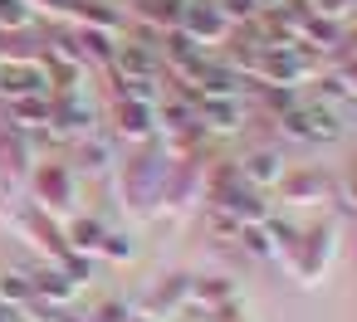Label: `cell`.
<instances>
[{
  "label": "cell",
  "instance_id": "6da1fadb",
  "mask_svg": "<svg viewBox=\"0 0 357 322\" xmlns=\"http://www.w3.org/2000/svg\"><path fill=\"white\" fill-rule=\"evenodd\" d=\"M167 171H172V156H167L162 137H157V142L132 147V152H128V161L118 166V191H123V205H128L132 215L152 220V215H157V205H162Z\"/></svg>",
  "mask_w": 357,
  "mask_h": 322
},
{
  "label": "cell",
  "instance_id": "7a4b0ae2",
  "mask_svg": "<svg viewBox=\"0 0 357 322\" xmlns=\"http://www.w3.org/2000/svg\"><path fill=\"white\" fill-rule=\"evenodd\" d=\"M333 259H337V225H328V220L303 225V230H298V239H294V249L284 254L289 278H294L298 288L323 283V273L333 268Z\"/></svg>",
  "mask_w": 357,
  "mask_h": 322
},
{
  "label": "cell",
  "instance_id": "3957f363",
  "mask_svg": "<svg viewBox=\"0 0 357 322\" xmlns=\"http://www.w3.org/2000/svg\"><path fill=\"white\" fill-rule=\"evenodd\" d=\"M206 171H211L206 156H181V161H172L157 215H162V220H186L196 205H206Z\"/></svg>",
  "mask_w": 357,
  "mask_h": 322
},
{
  "label": "cell",
  "instance_id": "277c9868",
  "mask_svg": "<svg viewBox=\"0 0 357 322\" xmlns=\"http://www.w3.org/2000/svg\"><path fill=\"white\" fill-rule=\"evenodd\" d=\"M25 186H30V205H40L45 215H64L79 195V171L69 161H35Z\"/></svg>",
  "mask_w": 357,
  "mask_h": 322
},
{
  "label": "cell",
  "instance_id": "5b68a950",
  "mask_svg": "<svg viewBox=\"0 0 357 322\" xmlns=\"http://www.w3.org/2000/svg\"><path fill=\"white\" fill-rule=\"evenodd\" d=\"M279 132L289 142H298V147H328V142L342 137V122H337V113L328 103H298V108H289L279 118Z\"/></svg>",
  "mask_w": 357,
  "mask_h": 322
},
{
  "label": "cell",
  "instance_id": "8992f818",
  "mask_svg": "<svg viewBox=\"0 0 357 322\" xmlns=\"http://www.w3.org/2000/svg\"><path fill=\"white\" fill-rule=\"evenodd\" d=\"M108 137L113 142H128V147H142V142H157L162 137V122H157V103H132V98H113L108 108Z\"/></svg>",
  "mask_w": 357,
  "mask_h": 322
},
{
  "label": "cell",
  "instance_id": "52a82bcc",
  "mask_svg": "<svg viewBox=\"0 0 357 322\" xmlns=\"http://www.w3.org/2000/svg\"><path fill=\"white\" fill-rule=\"evenodd\" d=\"M191 45H201L206 54L211 49H220L230 35H235V25L225 20V10H220V0H186V10H181V25H176Z\"/></svg>",
  "mask_w": 357,
  "mask_h": 322
},
{
  "label": "cell",
  "instance_id": "ba28073f",
  "mask_svg": "<svg viewBox=\"0 0 357 322\" xmlns=\"http://www.w3.org/2000/svg\"><path fill=\"white\" fill-rule=\"evenodd\" d=\"M35 166V137L0 122V191H20Z\"/></svg>",
  "mask_w": 357,
  "mask_h": 322
},
{
  "label": "cell",
  "instance_id": "9c48e42d",
  "mask_svg": "<svg viewBox=\"0 0 357 322\" xmlns=\"http://www.w3.org/2000/svg\"><path fill=\"white\" fill-rule=\"evenodd\" d=\"M284 205H328L333 200V176L323 166H289L274 186Z\"/></svg>",
  "mask_w": 357,
  "mask_h": 322
},
{
  "label": "cell",
  "instance_id": "30bf717a",
  "mask_svg": "<svg viewBox=\"0 0 357 322\" xmlns=\"http://www.w3.org/2000/svg\"><path fill=\"white\" fill-rule=\"evenodd\" d=\"M245 98H215V93H196V127L206 137H230L245 127Z\"/></svg>",
  "mask_w": 357,
  "mask_h": 322
},
{
  "label": "cell",
  "instance_id": "8fae6325",
  "mask_svg": "<svg viewBox=\"0 0 357 322\" xmlns=\"http://www.w3.org/2000/svg\"><path fill=\"white\" fill-rule=\"evenodd\" d=\"M54 98V113H50V132L54 137H89V132H98V122H93V108H89V98L84 93H50Z\"/></svg>",
  "mask_w": 357,
  "mask_h": 322
},
{
  "label": "cell",
  "instance_id": "7c38bea8",
  "mask_svg": "<svg viewBox=\"0 0 357 322\" xmlns=\"http://www.w3.org/2000/svg\"><path fill=\"white\" fill-rule=\"evenodd\" d=\"M235 166H240V176H245L255 191H274V186H279V176L289 171V166H284V152H279L274 142L250 147L245 156H235Z\"/></svg>",
  "mask_w": 357,
  "mask_h": 322
},
{
  "label": "cell",
  "instance_id": "4fadbf2b",
  "mask_svg": "<svg viewBox=\"0 0 357 322\" xmlns=\"http://www.w3.org/2000/svg\"><path fill=\"white\" fill-rule=\"evenodd\" d=\"M10 220H15V230H20L30 244H40L50 259H59V254L69 249V244H64V225H54V215H45L40 205H20Z\"/></svg>",
  "mask_w": 357,
  "mask_h": 322
},
{
  "label": "cell",
  "instance_id": "5bb4252c",
  "mask_svg": "<svg viewBox=\"0 0 357 322\" xmlns=\"http://www.w3.org/2000/svg\"><path fill=\"white\" fill-rule=\"evenodd\" d=\"M113 79H157V69H162V54H157V45H142V40H118V49H113Z\"/></svg>",
  "mask_w": 357,
  "mask_h": 322
},
{
  "label": "cell",
  "instance_id": "9a60e30c",
  "mask_svg": "<svg viewBox=\"0 0 357 322\" xmlns=\"http://www.w3.org/2000/svg\"><path fill=\"white\" fill-rule=\"evenodd\" d=\"M50 93V74L45 64H0V98L15 103V98H40Z\"/></svg>",
  "mask_w": 357,
  "mask_h": 322
},
{
  "label": "cell",
  "instance_id": "2e32d148",
  "mask_svg": "<svg viewBox=\"0 0 357 322\" xmlns=\"http://www.w3.org/2000/svg\"><path fill=\"white\" fill-rule=\"evenodd\" d=\"M113 161H118V152H113V137L108 132H89V137H79L74 142V171H84V176H108L113 171Z\"/></svg>",
  "mask_w": 357,
  "mask_h": 322
},
{
  "label": "cell",
  "instance_id": "e0dca14e",
  "mask_svg": "<svg viewBox=\"0 0 357 322\" xmlns=\"http://www.w3.org/2000/svg\"><path fill=\"white\" fill-rule=\"evenodd\" d=\"M191 307V273H172L147 293V317H181Z\"/></svg>",
  "mask_w": 357,
  "mask_h": 322
},
{
  "label": "cell",
  "instance_id": "ac0fdd59",
  "mask_svg": "<svg viewBox=\"0 0 357 322\" xmlns=\"http://www.w3.org/2000/svg\"><path fill=\"white\" fill-rule=\"evenodd\" d=\"M30 283H35V303H45V307H64V303H74V293H79V283H74L59 264L30 273Z\"/></svg>",
  "mask_w": 357,
  "mask_h": 322
},
{
  "label": "cell",
  "instance_id": "d6986e66",
  "mask_svg": "<svg viewBox=\"0 0 357 322\" xmlns=\"http://www.w3.org/2000/svg\"><path fill=\"white\" fill-rule=\"evenodd\" d=\"M181 10H186V0H137L132 6L137 25H147L152 35H172L181 25Z\"/></svg>",
  "mask_w": 357,
  "mask_h": 322
},
{
  "label": "cell",
  "instance_id": "ffe728a7",
  "mask_svg": "<svg viewBox=\"0 0 357 322\" xmlns=\"http://www.w3.org/2000/svg\"><path fill=\"white\" fill-rule=\"evenodd\" d=\"M64 20H74V25H84V30H108V35L123 30V15L108 10L103 0H69V6H64Z\"/></svg>",
  "mask_w": 357,
  "mask_h": 322
},
{
  "label": "cell",
  "instance_id": "44dd1931",
  "mask_svg": "<svg viewBox=\"0 0 357 322\" xmlns=\"http://www.w3.org/2000/svg\"><path fill=\"white\" fill-rule=\"evenodd\" d=\"M50 113H54V98L50 93H40V98H15L10 103V127H20V132H50Z\"/></svg>",
  "mask_w": 357,
  "mask_h": 322
},
{
  "label": "cell",
  "instance_id": "7402d4cb",
  "mask_svg": "<svg viewBox=\"0 0 357 322\" xmlns=\"http://www.w3.org/2000/svg\"><path fill=\"white\" fill-rule=\"evenodd\" d=\"M103 234H108V225H103L98 215H74V220L64 225V244H69L74 254H93V259H98Z\"/></svg>",
  "mask_w": 357,
  "mask_h": 322
},
{
  "label": "cell",
  "instance_id": "603a6c76",
  "mask_svg": "<svg viewBox=\"0 0 357 322\" xmlns=\"http://www.w3.org/2000/svg\"><path fill=\"white\" fill-rule=\"evenodd\" d=\"M230 303H235V283L230 278H196L191 273V307H206V317H211V312H220Z\"/></svg>",
  "mask_w": 357,
  "mask_h": 322
},
{
  "label": "cell",
  "instance_id": "cb8c5ba5",
  "mask_svg": "<svg viewBox=\"0 0 357 322\" xmlns=\"http://www.w3.org/2000/svg\"><path fill=\"white\" fill-rule=\"evenodd\" d=\"M35 303V283H30V273H20V268H6L0 273V307H10V312H25Z\"/></svg>",
  "mask_w": 357,
  "mask_h": 322
},
{
  "label": "cell",
  "instance_id": "d4e9b609",
  "mask_svg": "<svg viewBox=\"0 0 357 322\" xmlns=\"http://www.w3.org/2000/svg\"><path fill=\"white\" fill-rule=\"evenodd\" d=\"M98 259H108V264H132V259H137V234L108 225V234H103V244H98Z\"/></svg>",
  "mask_w": 357,
  "mask_h": 322
},
{
  "label": "cell",
  "instance_id": "484cf974",
  "mask_svg": "<svg viewBox=\"0 0 357 322\" xmlns=\"http://www.w3.org/2000/svg\"><path fill=\"white\" fill-rule=\"evenodd\" d=\"M235 244H240V254L255 259V264H269V259H274V244H269L264 225H240V230H235Z\"/></svg>",
  "mask_w": 357,
  "mask_h": 322
},
{
  "label": "cell",
  "instance_id": "4316f807",
  "mask_svg": "<svg viewBox=\"0 0 357 322\" xmlns=\"http://www.w3.org/2000/svg\"><path fill=\"white\" fill-rule=\"evenodd\" d=\"M30 25H35L30 0H0V30H30Z\"/></svg>",
  "mask_w": 357,
  "mask_h": 322
},
{
  "label": "cell",
  "instance_id": "83f0119b",
  "mask_svg": "<svg viewBox=\"0 0 357 322\" xmlns=\"http://www.w3.org/2000/svg\"><path fill=\"white\" fill-rule=\"evenodd\" d=\"M220 10H225V20L240 30V25H255V20H259V0H220Z\"/></svg>",
  "mask_w": 357,
  "mask_h": 322
},
{
  "label": "cell",
  "instance_id": "f1b7e54d",
  "mask_svg": "<svg viewBox=\"0 0 357 322\" xmlns=\"http://www.w3.org/2000/svg\"><path fill=\"white\" fill-rule=\"evenodd\" d=\"M333 200H342V205L357 215V166H352V171H342V176L333 181Z\"/></svg>",
  "mask_w": 357,
  "mask_h": 322
},
{
  "label": "cell",
  "instance_id": "f546056e",
  "mask_svg": "<svg viewBox=\"0 0 357 322\" xmlns=\"http://www.w3.org/2000/svg\"><path fill=\"white\" fill-rule=\"evenodd\" d=\"M123 317H128V303H98L89 322H123Z\"/></svg>",
  "mask_w": 357,
  "mask_h": 322
},
{
  "label": "cell",
  "instance_id": "4dcf8cb0",
  "mask_svg": "<svg viewBox=\"0 0 357 322\" xmlns=\"http://www.w3.org/2000/svg\"><path fill=\"white\" fill-rule=\"evenodd\" d=\"M30 6H45V10H54V15H64V6H69V0H30Z\"/></svg>",
  "mask_w": 357,
  "mask_h": 322
},
{
  "label": "cell",
  "instance_id": "1f68e13d",
  "mask_svg": "<svg viewBox=\"0 0 357 322\" xmlns=\"http://www.w3.org/2000/svg\"><path fill=\"white\" fill-rule=\"evenodd\" d=\"M342 83H347V98H357V64H352V69L342 74Z\"/></svg>",
  "mask_w": 357,
  "mask_h": 322
},
{
  "label": "cell",
  "instance_id": "d6a6232c",
  "mask_svg": "<svg viewBox=\"0 0 357 322\" xmlns=\"http://www.w3.org/2000/svg\"><path fill=\"white\" fill-rule=\"evenodd\" d=\"M0 322H15V312H10V307H0Z\"/></svg>",
  "mask_w": 357,
  "mask_h": 322
},
{
  "label": "cell",
  "instance_id": "836d02e7",
  "mask_svg": "<svg viewBox=\"0 0 357 322\" xmlns=\"http://www.w3.org/2000/svg\"><path fill=\"white\" fill-rule=\"evenodd\" d=\"M123 322H152V317H147V312H142V317H132V312H128V317H123Z\"/></svg>",
  "mask_w": 357,
  "mask_h": 322
}]
</instances>
